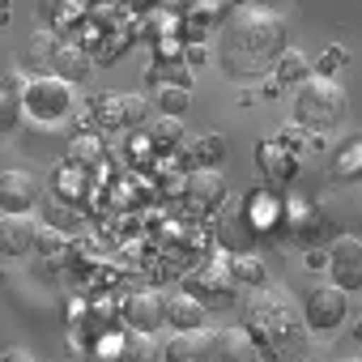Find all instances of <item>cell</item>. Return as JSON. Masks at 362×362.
Masks as SVG:
<instances>
[{"mask_svg": "<svg viewBox=\"0 0 362 362\" xmlns=\"http://www.w3.org/2000/svg\"><path fill=\"white\" fill-rule=\"evenodd\" d=\"M214 362H256V341L247 328L214 332Z\"/></svg>", "mask_w": 362, "mask_h": 362, "instance_id": "12", "label": "cell"}, {"mask_svg": "<svg viewBox=\"0 0 362 362\" xmlns=\"http://www.w3.org/2000/svg\"><path fill=\"white\" fill-rule=\"evenodd\" d=\"M166 303H170V298H162L158 290H136V294H128V303H124V320H128V328H136V332H153L158 324H166Z\"/></svg>", "mask_w": 362, "mask_h": 362, "instance_id": "8", "label": "cell"}, {"mask_svg": "<svg viewBox=\"0 0 362 362\" xmlns=\"http://www.w3.org/2000/svg\"><path fill=\"white\" fill-rule=\"evenodd\" d=\"M184 197H188V205H192V209H201V214H218V209H222V201H226V179H222L218 170L201 166V170H192V175H188Z\"/></svg>", "mask_w": 362, "mask_h": 362, "instance_id": "6", "label": "cell"}, {"mask_svg": "<svg viewBox=\"0 0 362 362\" xmlns=\"http://www.w3.org/2000/svg\"><path fill=\"white\" fill-rule=\"evenodd\" d=\"M341 111H345V94H341V86L328 81V77H311V81H303L298 94H294V119H298V128L324 132V128H332V124L341 119Z\"/></svg>", "mask_w": 362, "mask_h": 362, "instance_id": "2", "label": "cell"}, {"mask_svg": "<svg viewBox=\"0 0 362 362\" xmlns=\"http://www.w3.org/2000/svg\"><path fill=\"white\" fill-rule=\"evenodd\" d=\"M358 337H362V324H358Z\"/></svg>", "mask_w": 362, "mask_h": 362, "instance_id": "30", "label": "cell"}, {"mask_svg": "<svg viewBox=\"0 0 362 362\" xmlns=\"http://www.w3.org/2000/svg\"><path fill=\"white\" fill-rule=\"evenodd\" d=\"M35 247L52 256V252H60V247H64V235H60V230H39V243H35Z\"/></svg>", "mask_w": 362, "mask_h": 362, "instance_id": "25", "label": "cell"}, {"mask_svg": "<svg viewBox=\"0 0 362 362\" xmlns=\"http://www.w3.org/2000/svg\"><path fill=\"white\" fill-rule=\"evenodd\" d=\"M0 26H9V9L5 5H0Z\"/></svg>", "mask_w": 362, "mask_h": 362, "instance_id": "28", "label": "cell"}, {"mask_svg": "<svg viewBox=\"0 0 362 362\" xmlns=\"http://www.w3.org/2000/svg\"><path fill=\"white\" fill-rule=\"evenodd\" d=\"M39 243V226L30 214H0V256H26Z\"/></svg>", "mask_w": 362, "mask_h": 362, "instance_id": "9", "label": "cell"}, {"mask_svg": "<svg viewBox=\"0 0 362 362\" xmlns=\"http://www.w3.org/2000/svg\"><path fill=\"white\" fill-rule=\"evenodd\" d=\"M18 94H9L5 86H0V136H5V132H13L18 128Z\"/></svg>", "mask_w": 362, "mask_h": 362, "instance_id": "22", "label": "cell"}, {"mask_svg": "<svg viewBox=\"0 0 362 362\" xmlns=\"http://www.w3.org/2000/svg\"><path fill=\"white\" fill-rule=\"evenodd\" d=\"M115 124L141 128V124H145V98H141V94H119V98H115Z\"/></svg>", "mask_w": 362, "mask_h": 362, "instance_id": "17", "label": "cell"}, {"mask_svg": "<svg viewBox=\"0 0 362 362\" xmlns=\"http://www.w3.org/2000/svg\"><path fill=\"white\" fill-rule=\"evenodd\" d=\"M345 311H349V298H345L341 286H315L311 298H307V324L320 328V332L337 328L345 320Z\"/></svg>", "mask_w": 362, "mask_h": 362, "instance_id": "5", "label": "cell"}, {"mask_svg": "<svg viewBox=\"0 0 362 362\" xmlns=\"http://www.w3.org/2000/svg\"><path fill=\"white\" fill-rule=\"evenodd\" d=\"M328 269H332V286L341 290H358L362 286V243L358 239H337L328 252Z\"/></svg>", "mask_w": 362, "mask_h": 362, "instance_id": "7", "label": "cell"}, {"mask_svg": "<svg viewBox=\"0 0 362 362\" xmlns=\"http://www.w3.org/2000/svg\"><path fill=\"white\" fill-rule=\"evenodd\" d=\"M332 166H337L341 179H358V175H362V141H345V149L337 153Z\"/></svg>", "mask_w": 362, "mask_h": 362, "instance_id": "21", "label": "cell"}, {"mask_svg": "<svg viewBox=\"0 0 362 362\" xmlns=\"http://www.w3.org/2000/svg\"><path fill=\"white\" fill-rule=\"evenodd\" d=\"M153 103L162 107V115H184V111H188V90L175 86V81H170V86H158V90H153Z\"/></svg>", "mask_w": 362, "mask_h": 362, "instance_id": "18", "label": "cell"}, {"mask_svg": "<svg viewBox=\"0 0 362 362\" xmlns=\"http://www.w3.org/2000/svg\"><path fill=\"white\" fill-rule=\"evenodd\" d=\"M277 145H286L290 153H298V149H303V136H298V128H286V132H277Z\"/></svg>", "mask_w": 362, "mask_h": 362, "instance_id": "27", "label": "cell"}, {"mask_svg": "<svg viewBox=\"0 0 362 362\" xmlns=\"http://www.w3.org/2000/svg\"><path fill=\"white\" fill-rule=\"evenodd\" d=\"M345 362H362V358H345Z\"/></svg>", "mask_w": 362, "mask_h": 362, "instance_id": "29", "label": "cell"}, {"mask_svg": "<svg viewBox=\"0 0 362 362\" xmlns=\"http://www.w3.org/2000/svg\"><path fill=\"white\" fill-rule=\"evenodd\" d=\"M230 277L235 281H247V286H260L264 281V264L256 256H243L239 252V256H230Z\"/></svg>", "mask_w": 362, "mask_h": 362, "instance_id": "20", "label": "cell"}, {"mask_svg": "<svg viewBox=\"0 0 362 362\" xmlns=\"http://www.w3.org/2000/svg\"><path fill=\"white\" fill-rule=\"evenodd\" d=\"M256 166H260V175L269 184H286V179H294V170H298V158L286 145H277V136H269V141L256 145Z\"/></svg>", "mask_w": 362, "mask_h": 362, "instance_id": "11", "label": "cell"}, {"mask_svg": "<svg viewBox=\"0 0 362 362\" xmlns=\"http://www.w3.org/2000/svg\"><path fill=\"white\" fill-rule=\"evenodd\" d=\"M286 26L273 9L247 5V9H230L226 30H222V64L230 73H260L269 64H277L286 56Z\"/></svg>", "mask_w": 362, "mask_h": 362, "instance_id": "1", "label": "cell"}, {"mask_svg": "<svg viewBox=\"0 0 362 362\" xmlns=\"http://www.w3.org/2000/svg\"><path fill=\"white\" fill-rule=\"evenodd\" d=\"M52 64H56V77H64L69 86H73V81H81V77L90 73V56H86L77 43H60V47H56V56H52Z\"/></svg>", "mask_w": 362, "mask_h": 362, "instance_id": "14", "label": "cell"}, {"mask_svg": "<svg viewBox=\"0 0 362 362\" xmlns=\"http://www.w3.org/2000/svg\"><path fill=\"white\" fill-rule=\"evenodd\" d=\"M166 362H214V332L197 328V332H175L170 345H162Z\"/></svg>", "mask_w": 362, "mask_h": 362, "instance_id": "10", "label": "cell"}, {"mask_svg": "<svg viewBox=\"0 0 362 362\" xmlns=\"http://www.w3.org/2000/svg\"><path fill=\"white\" fill-rule=\"evenodd\" d=\"M222 153H226V141H222L218 132H214V136H201V158H209V162H218Z\"/></svg>", "mask_w": 362, "mask_h": 362, "instance_id": "24", "label": "cell"}, {"mask_svg": "<svg viewBox=\"0 0 362 362\" xmlns=\"http://www.w3.org/2000/svg\"><path fill=\"white\" fill-rule=\"evenodd\" d=\"M149 141H153L158 149H175L179 141H184V119H179V115H158V119H149Z\"/></svg>", "mask_w": 362, "mask_h": 362, "instance_id": "16", "label": "cell"}, {"mask_svg": "<svg viewBox=\"0 0 362 362\" xmlns=\"http://www.w3.org/2000/svg\"><path fill=\"white\" fill-rule=\"evenodd\" d=\"M341 64H345V52H341V47H328V52L320 56V69H315V77H332Z\"/></svg>", "mask_w": 362, "mask_h": 362, "instance_id": "23", "label": "cell"}, {"mask_svg": "<svg viewBox=\"0 0 362 362\" xmlns=\"http://www.w3.org/2000/svg\"><path fill=\"white\" fill-rule=\"evenodd\" d=\"M166 324H175V332H197L205 324V303L197 294H175L166 303Z\"/></svg>", "mask_w": 362, "mask_h": 362, "instance_id": "13", "label": "cell"}, {"mask_svg": "<svg viewBox=\"0 0 362 362\" xmlns=\"http://www.w3.org/2000/svg\"><path fill=\"white\" fill-rule=\"evenodd\" d=\"M22 103L35 119H60L69 107H73V86L64 77H30L26 90H22Z\"/></svg>", "mask_w": 362, "mask_h": 362, "instance_id": "3", "label": "cell"}, {"mask_svg": "<svg viewBox=\"0 0 362 362\" xmlns=\"http://www.w3.org/2000/svg\"><path fill=\"white\" fill-rule=\"evenodd\" d=\"M39 205V179L22 166L0 170V214H30Z\"/></svg>", "mask_w": 362, "mask_h": 362, "instance_id": "4", "label": "cell"}, {"mask_svg": "<svg viewBox=\"0 0 362 362\" xmlns=\"http://www.w3.org/2000/svg\"><path fill=\"white\" fill-rule=\"evenodd\" d=\"M273 73H277V81H281V86H290V81H298V86H303V81H311V77H315V73H311V60H307L303 52H294V47H286V56L273 64Z\"/></svg>", "mask_w": 362, "mask_h": 362, "instance_id": "15", "label": "cell"}, {"mask_svg": "<svg viewBox=\"0 0 362 362\" xmlns=\"http://www.w3.org/2000/svg\"><path fill=\"white\" fill-rule=\"evenodd\" d=\"M56 47H60V43H56V35H52V30L35 35V56H43V52H52V56H56Z\"/></svg>", "mask_w": 362, "mask_h": 362, "instance_id": "26", "label": "cell"}, {"mask_svg": "<svg viewBox=\"0 0 362 362\" xmlns=\"http://www.w3.org/2000/svg\"><path fill=\"white\" fill-rule=\"evenodd\" d=\"M69 158H73V166H98V162H103L98 136H77V141L69 145Z\"/></svg>", "mask_w": 362, "mask_h": 362, "instance_id": "19", "label": "cell"}]
</instances>
